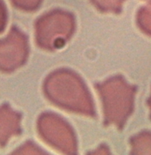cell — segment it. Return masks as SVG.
<instances>
[{"label": "cell", "instance_id": "1", "mask_svg": "<svg viewBox=\"0 0 151 155\" xmlns=\"http://www.w3.org/2000/svg\"><path fill=\"white\" fill-rule=\"evenodd\" d=\"M4 13H3L2 12H0V30H1L3 27V24H4Z\"/></svg>", "mask_w": 151, "mask_h": 155}]
</instances>
